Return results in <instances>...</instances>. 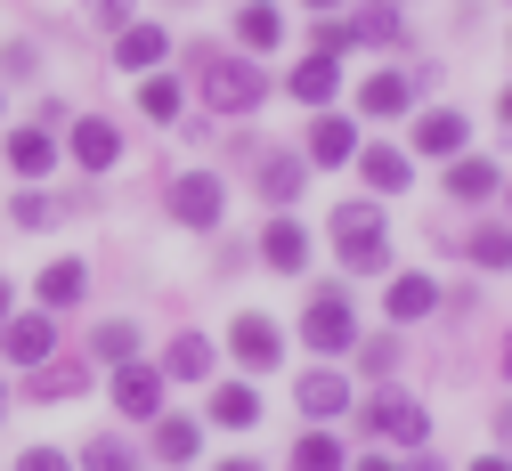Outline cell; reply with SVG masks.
Segmentation results:
<instances>
[{"label":"cell","instance_id":"6da1fadb","mask_svg":"<svg viewBox=\"0 0 512 471\" xmlns=\"http://www.w3.org/2000/svg\"><path fill=\"white\" fill-rule=\"evenodd\" d=\"M196 90H204L212 114H252L269 98V74L244 65V57H228V49H196Z\"/></svg>","mask_w":512,"mask_h":471},{"label":"cell","instance_id":"7a4b0ae2","mask_svg":"<svg viewBox=\"0 0 512 471\" xmlns=\"http://www.w3.org/2000/svg\"><path fill=\"white\" fill-rule=\"evenodd\" d=\"M301 333H309V350H334V358H342V350L358 342L350 293H334V285H326V293H309V317H301Z\"/></svg>","mask_w":512,"mask_h":471},{"label":"cell","instance_id":"3957f363","mask_svg":"<svg viewBox=\"0 0 512 471\" xmlns=\"http://www.w3.org/2000/svg\"><path fill=\"white\" fill-rule=\"evenodd\" d=\"M334 244L350 268H382V212L374 204H342L334 212Z\"/></svg>","mask_w":512,"mask_h":471},{"label":"cell","instance_id":"277c9868","mask_svg":"<svg viewBox=\"0 0 512 471\" xmlns=\"http://www.w3.org/2000/svg\"><path fill=\"white\" fill-rule=\"evenodd\" d=\"M366 431H374V439H399V447H423V431H431V423H423V407H415V398L382 390L374 407H366Z\"/></svg>","mask_w":512,"mask_h":471},{"label":"cell","instance_id":"5b68a950","mask_svg":"<svg viewBox=\"0 0 512 471\" xmlns=\"http://www.w3.org/2000/svg\"><path fill=\"white\" fill-rule=\"evenodd\" d=\"M334 90H342V57H317V49H309V57L293 65V98H301V106H334Z\"/></svg>","mask_w":512,"mask_h":471},{"label":"cell","instance_id":"8992f818","mask_svg":"<svg viewBox=\"0 0 512 471\" xmlns=\"http://www.w3.org/2000/svg\"><path fill=\"white\" fill-rule=\"evenodd\" d=\"M171 212H179L187 228H212V220H220V179H204V171L179 179V187H171Z\"/></svg>","mask_w":512,"mask_h":471},{"label":"cell","instance_id":"52a82bcc","mask_svg":"<svg viewBox=\"0 0 512 471\" xmlns=\"http://www.w3.org/2000/svg\"><path fill=\"white\" fill-rule=\"evenodd\" d=\"M114 407H122V415H155V407H163V374H155V366H122V374H114Z\"/></svg>","mask_w":512,"mask_h":471},{"label":"cell","instance_id":"ba28073f","mask_svg":"<svg viewBox=\"0 0 512 471\" xmlns=\"http://www.w3.org/2000/svg\"><path fill=\"white\" fill-rule=\"evenodd\" d=\"M114 155H122V130L114 122H74V163L82 171H114Z\"/></svg>","mask_w":512,"mask_h":471},{"label":"cell","instance_id":"9c48e42d","mask_svg":"<svg viewBox=\"0 0 512 471\" xmlns=\"http://www.w3.org/2000/svg\"><path fill=\"white\" fill-rule=\"evenodd\" d=\"M358 171H366V187H374V195H399V187L415 179V163H407L399 147H358Z\"/></svg>","mask_w":512,"mask_h":471},{"label":"cell","instance_id":"30bf717a","mask_svg":"<svg viewBox=\"0 0 512 471\" xmlns=\"http://www.w3.org/2000/svg\"><path fill=\"white\" fill-rule=\"evenodd\" d=\"M342 407H350V382H342V374H326V366L301 374V415L326 423V415H342Z\"/></svg>","mask_w":512,"mask_h":471},{"label":"cell","instance_id":"8fae6325","mask_svg":"<svg viewBox=\"0 0 512 471\" xmlns=\"http://www.w3.org/2000/svg\"><path fill=\"white\" fill-rule=\"evenodd\" d=\"M309 155H317V163H350V155H358V130H350L342 114H317V122H309Z\"/></svg>","mask_w":512,"mask_h":471},{"label":"cell","instance_id":"7c38bea8","mask_svg":"<svg viewBox=\"0 0 512 471\" xmlns=\"http://www.w3.org/2000/svg\"><path fill=\"white\" fill-rule=\"evenodd\" d=\"M82 293H90V268H82V260H49V268H41V301H49V309H74Z\"/></svg>","mask_w":512,"mask_h":471},{"label":"cell","instance_id":"4fadbf2b","mask_svg":"<svg viewBox=\"0 0 512 471\" xmlns=\"http://www.w3.org/2000/svg\"><path fill=\"white\" fill-rule=\"evenodd\" d=\"M277 350H285V333L269 317H236V358L244 366H277Z\"/></svg>","mask_w":512,"mask_h":471},{"label":"cell","instance_id":"5bb4252c","mask_svg":"<svg viewBox=\"0 0 512 471\" xmlns=\"http://www.w3.org/2000/svg\"><path fill=\"white\" fill-rule=\"evenodd\" d=\"M179 382H204L212 366H220V350H212V333H179V342H171V358H163Z\"/></svg>","mask_w":512,"mask_h":471},{"label":"cell","instance_id":"9a60e30c","mask_svg":"<svg viewBox=\"0 0 512 471\" xmlns=\"http://www.w3.org/2000/svg\"><path fill=\"white\" fill-rule=\"evenodd\" d=\"M0 342H9V358H17V366H41V358H49V342H57V325H49V317H17L9 333H0Z\"/></svg>","mask_w":512,"mask_h":471},{"label":"cell","instance_id":"2e32d148","mask_svg":"<svg viewBox=\"0 0 512 471\" xmlns=\"http://www.w3.org/2000/svg\"><path fill=\"white\" fill-rule=\"evenodd\" d=\"M163 49H171V33H163V25H131V33L114 41V57L131 65V74H147V65H163Z\"/></svg>","mask_w":512,"mask_h":471},{"label":"cell","instance_id":"e0dca14e","mask_svg":"<svg viewBox=\"0 0 512 471\" xmlns=\"http://www.w3.org/2000/svg\"><path fill=\"white\" fill-rule=\"evenodd\" d=\"M439 309V285L431 277H391V317L399 325H415V317H431Z\"/></svg>","mask_w":512,"mask_h":471},{"label":"cell","instance_id":"ac0fdd59","mask_svg":"<svg viewBox=\"0 0 512 471\" xmlns=\"http://www.w3.org/2000/svg\"><path fill=\"white\" fill-rule=\"evenodd\" d=\"M407 98H415V90H407V74H374V82L358 90V106H366V114H382V122H399V114H407Z\"/></svg>","mask_w":512,"mask_h":471},{"label":"cell","instance_id":"d6986e66","mask_svg":"<svg viewBox=\"0 0 512 471\" xmlns=\"http://www.w3.org/2000/svg\"><path fill=\"white\" fill-rule=\"evenodd\" d=\"M496 179H504L496 163H480V155H456V171H447V195H456V204H480V195H488Z\"/></svg>","mask_w":512,"mask_h":471},{"label":"cell","instance_id":"ffe728a7","mask_svg":"<svg viewBox=\"0 0 512 471\" xmlns=\"http://www.w3.org/2000/svg\"><path fill=\"white\" fill-rule=\"evenodd\" d=\"M236 33H244L252 49H277V41H285V17L269 9V0H244V9H236Z\"/></svg>","mask_w":512,"mask_h":471},{"label":"cell","instance_id":"44dd1931","mask_svg":"<svg viewBox=\"0 0 512 471\" xmlns=\"http://www.w3.org/2000/svg\"><path fill=\"white\" fill-rule=\"evenodd\" d=\"M212 423H228V431H244V423H261V398H252L244 382H220V390H212Z\"/></svg>","mask_w":512,"mask_h":471},{"label":"cell","instance_id":"7402d4cb","mask_svg":"<svg viewBox=\"0 0 512 471\" xmlns=\"http://www.w3.org/2000/svg\"><path fill=\"white\" fill-rule=\"evenodd\" d=\"M261 252H269V268H285V277H293V268H309V236H301L293 220H277V228L261 236Z\"/></svg>","mask_w":512,"mask_h":471},{"label":"cell","instance_id":"603a6c76","mask_svg":"<svg viewBox=\"0 0 512 471\" xmlns=\"http://www.w3.org/2000/svg\"><path fill=\"white\" fill-rule=\"evenodd\" d=\"M415 147H423V155H456V147H464V114H423V122H415Z\"/></svg>","mask_w":512,"mask_h":471},{"label":"cell","instance_id":"cb8c5ba5","mask_svg":"<svg viewBox=\"0 0 512 471\" xmlns=\"http://www.w3.org/2000/svg\"><path fill=\"white\" fill-rule=\"evenodd\" d=\"M196 439H204V431L187 423V415H163V423H155V455H163V463H187V455H196Z\"/></svg>","mask_w":512,"mask_h":471},{"label":"cell","instance_id":"d4e9b609","mask_svg":"<svg viewBox=\"0 0 512 471\" xmlns=\"http://www.w3.org/2000/svg\"><path fill=\"white\" fill-rule=\"evenodd\" d=\"M261 195H269V204H293V195H301V155H269L261 163Z\"/></svg>","mask_w":512,"mask_h":471},{"label":"cell","instance_id":"484cf974","mask_svg":"<svg viewBox=\"0 0 512 471\" xmlns=\"http://www.w3.org/2000/svg\"><path fill=\"white\" fill-rule=\"evenodd\" d=\"M350 455H342V439H326V431H309L301 447H293V471H342Z\"/></svg>","mask_w":512,"mask_h":471},{"label":"cell","instance_id":"4316f807","mask_svg":"<svg viewBox=\"0 0 512 471\" xmlns=\"http://www.w3.org/2000/svg\"><path fill=\"white\" fill-rule=\"evenodd\" d=\"M350 33H358V41H399V33H407V17L391 9V0H374V9H358V25H350Z\"/></svg>","mask_w":512,"mask_h":471},{"label":"cell","instance_id":"83f0119b","mask_svg":"<svg viewBox=\"0 0 512 471\" xmlns=\"http://www.w3.org/2000/svg\"><path fill=\"white\" fill-rule=\"evenodd\" d=\"M9 163H17V171H49V163H57V147L41 139V130H17V139H9Z\"/></svg>","mask_w":512,"mask_h":471},{"label":"cell","instance_id":"f1b7e54d","mask_svg":"<svg viewBox=\"0 0 512 471\" xmlns=\"http://www.w3.org/2000/svg\"><path fill=\"white\" fill-rule=\"evenodd\" d=\"M82 471H139V455L122 447V439H90L82 447Z\"/></svg>","mask_w":512,"mask_h":471},{"label":"cell","instance_id":"f546056e","mask_svg":"<svg viewBox=\"0 0 512 471\" xmlns=\"http://www.w3.org/2000/svg\"><path fill=\"white\" fill-rule=\"evenodd\" d=\"M472 260H480V268H504V260H512V228H480V236H472Z\"/></svg>","mask_w":512,"mask_h":471},{"label":"cell","instance_id":"4dcf8cb0","mask_svg":"<svg viewBox=\"0 0 512 471\" xmlns=\"http://www.w3.org/2000/svg\"><path fill=\"white\" fill-rule=\"evenodd\" d=\"M131 350H139V333L122 325V317H114V325H98V358H131Z\"/></svg>","mask_w":512,"mask_h":471},{"label":"cell","instance_id":"1f68e13d","mask_svg":"<svg viewBox=\"0 0 512 471\" xmlns=\"http://www.w3.org/2000/svg\"><path fill=\"white\" fill-rule=\"evenodd\" d=\"M139 106H147L155 122H171V114H179V82H147V90H139Z\"/></svg>","mask_w":512,"mask_h":471},{"label":"cell","instance_id":"d6a6232c","mask_svg":"<svg viewBox=\"0 0 512 471\" xmlns=\"http://www.w3.org/2000/svg\"><path fill=\"white\" fill-rule=\"evenodd\" d=\"M82 382H90L82 366H49V374H41L33 390H41V398H66V390H82Z\"/></svg>","mask_w":512,"mask_h":471},{"label":"cell","instance_id":"836d02e7","mask_svg":"<svg viewBox=\"0 0 512 471\" xmlns=\"http://www.w3.org/2000/svg\"><path fill=\"white\" fill-rule=\"evenodd\" d=\"M309 49H317V57H342V49H350V25H317Z\"/></svg>","mask_w":512,"mask_h":471},{"label":"cell","instance_id":"e575fe53","mask_svg":"<svg viewBox=\"0 0 512 471\" xmlns=\"http://www.w3.org/2000/svg\"><path fill=\"white\" fill-rule=\"evenodd\" d=\"M17 471H74V463H66V455H57V447H33V455H25Z\"/></svg>","mask_w":512,"mask_h":471},{"label":"cell","instance_id":"d590c367","mask_svg":"<svg viewBox=\"0 0 512 471\" xmlns=\"http://www.w3.org/2000/svg\"><path fill=\"white\" fill-rule=\"evenodd\" d=\"M358 471H399V463H382V455H374V463H358Z\"/></svg>","mask_w":512,"mask_h":471},{"label":"cell","instance_id":"8d00e7d4","mask_svg":"<svg viewBox=\"0 0 512 471\" xmlns=\"http://www.w3.org/2000/svg\"><path fill=\"white\" fill-rule=\"evenodd\" d=\"M407 471H439V463H431V455H415V463H407Z\"/></svg>","mask_w":512,"mask_h":471},{"label":"cell","instance_id":"74e56055","mask_svg":"<svg viewBox=\"0 0 512 471\" xmlns=\"http://www.w3.org/2000/svg\"><path fill=\"white\" fill-rule=\"evenodd\" d=\"M472 471H512V463H496V455H488V463H472Z\"/></svg>","mask_w":512,"mask_h":471},{"label":"cell","instance_id":"f35d334b","mask_svg":"<svg viewBox=\"0 0 512 471\" xmlns=\"http://www.w3.org/2000/svg\"><path fill=\"white\" fill-rule=\"evenodd\" d=\"M0 317H9V277H0Z\"/></svg>","mask_w":512,"mask_h":471},{"label":"cell","instance_id":"ab89813d","mask_svg":"<svg viewBox=\"0 0 512 471\" xmlns=\"http://www.w3.org/2000/svg\"><path fill=\"white\" fill-rule=\"evenodd\" d=\"M496 114H504V122H512V90H504V106H496Z\"/></svg>","mask_w":512,"mask_h":471},{"label":"cell","instance_id":"60d3db41","mask_svg":"<svg viewBox=\"0 0 512 471\" xmlns=\"http://www.w3.org/2000/svg\"><path fill=\"white\" fill-rule=\"evenodd\" d=\"M220 471H252V463H220Z\"/></svg>","mask_w":512,"mask_h":471},{"label":"cell","instance_id":"b9f144b4","mask_svg":"<svg viewBox=\"0 0 512 471\" xmlns=\"http://www.w3.org/2000/svg\"><path fill=\"white\" fill-rule=\"evenodd\" d=\"M309 9H334V0H309Z\"/></svg>","mask_w":512,"mask_h":471}]
</instances>
